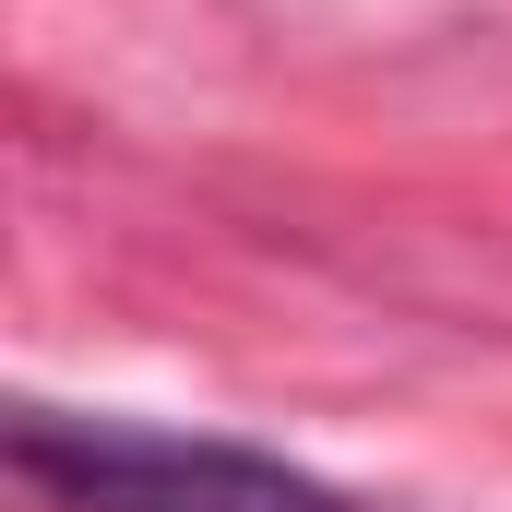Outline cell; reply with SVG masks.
<instances>
[{
	"mask_svg": "<svg viewBox=\"0 0 512 512\" xmlns=\"http://www.w3.org/2000/svg\"><path fill=\"white\" fill-rule=\"evenodd\" d=\"M12 477L48 489L60 512H358L322 489L310 465L215 441V429H143V417H60L24 405L12 417Z\"/></svg>",
	"mask_w": 512,
	"mask_h": 512,
	"instance_id": "6da1fadb",
	"label": "cell"
}]
</instances>
